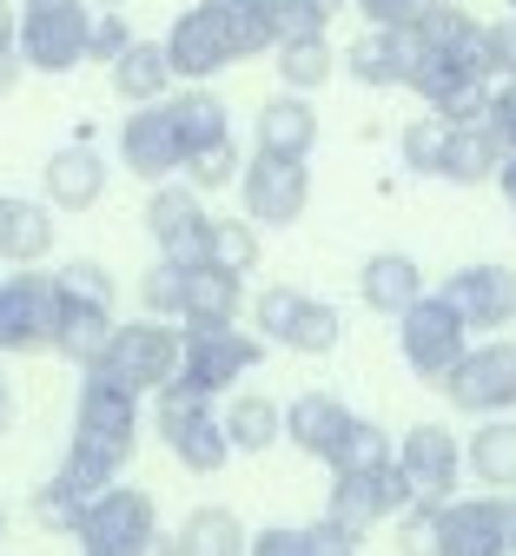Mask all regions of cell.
<instances>
[{
    "label": "cell",
    "instance_id": "obj_37",
    "mask_svg": "<svg viewBox=\"0 0 516 556\" xmlns=\"http://www.w3.org/2000/svg\"><path fill=\"white\" fill-rule=\"evenodd\" d=\"M205 265H218V271L246 278V271L259 265V232H252L246 219H212V245H205Z\"/></svg>",
    "mask_w": 516,
    "mask_h": 556
},
{
    "label": "cell",
    "instance_id": "obj_9",
    "mask_svg": "<svg viewBox=\"0 0 516 556\" xmlns=\"http://www.w3.org/2000/svg\"><path fill=\"white\" fill-rule=\"evenodd\" d=\"M437 384H444V397L457 410H470V417H509L516 410V338L470 344Z\"/></svg>",
    "mask_w": 516,
    "mask_h": 556
},
{
    "label": "cell",
    "instance_id": "obj_8",
    "mask_svg": "<svg viewBox=\"0 0 516 556\" xmlns=\"http://www.w3.org/2000/svg\"><path fill=\"white\" fill-rule=\"evenodd\" d=\"M73 536H80L87 556H146L160 536V504L146 491H133V483H106Z\"/></svg>",
    "mask_w": 516,
    "mask_h": 556
},
{
    "label": "cell",
    "instance_id": "obj_31",
    "mask_svg": "<svg viewBox=\"0 0 516 556\" xmlns=\"http://www.w3.org/2000/svg\"><path fill=\"white\" fill-rule=\"evenodd\" d=\"M166 106H173V126H179V147H186V160H192V153H205V147H218V139H232L226 100H218V93H205V87L166 93ZM179 173H186V166H179Z\"/></svg>",
    "mask_w": 516,
    "mask_h": 556
},
{
    "label": "cell",
    "instance_id": "obj_28",
    "mask_svg": "<svg viewBox=\"0 0 516 556\" xmlns=\"http://www.w3.org/2000/svg\"><path fill=\"white\" fill-rule=\"evenodd\" d=\"M239 305H246V278L218 271V265H186V312H179V325L186 318H199V325H239Z\"/></svg>",
    "mask_w": 516,
    "mask_h": 556
},
{
    "label": "cell",
    "instance_id": "obj_51",
    "mask_svg": "<svg viewBox=\"0 0 516 556\" xmlns=\"http://www.w3.org/2000/svg\"><path fill=\"white\" fill-rule=\"evenodd\" d=\"M14 425V397H8V378H0V431Z\"/></svg>",
    "mask_w": 516,
    "mask_h": 556
},
{
    "label": "cell",
    "instance_id": "obj_24",
    "mask_svg": "<svg viewBox=\"0 0 516 556\" xmlns=\"http://www.w3.org/2000/svg\"><path fill=\"white\" fill-rule=\"evenodd\" d=\"M53 299H60V312H53V352L66 358V365H93L100 358V344H106V331H113V305H87V299H66L60 286H53Z\"/></svg>",
    "mask_w": 516,
    "mask_h": 556
},
{
    "label": "cell",
    "instance_id": "obj_6",
    "mask_svg": "<svg viewBox=\"0 0 516 556\" xmlns=\"http://www.w3.org/2000/svg\"><path fill=\"white\" fill-rule=\"evenodd\" d=\"M153 431H160V444H166L192 477H218V470H226V457H232L226 431H218L212 397H199V391H186V384L153 391Z\"/></svg>",
    "mask_w": 516,
    "mask_h": 556
},
{
    "label": "cell",
    "instance_id": "obj_20",
    "mask_svg": "<svg viewBox=\"0 0 516 556\" xmlns=\"http://www.w3.org/2000/svg\"><path fill=\"white\" fill-rule=\"evenodd\" d=\"M278 417H285L278 438H291V444H299L305 457H318V464H338V451H344V438H351V425H357V417H351L331 391L291 397V404H278Z\"/></svg>",
    "mask_w": 516,
    "mask_h": 556
},
{
    "label": "cell",
    "instance_id": "obj_49",
    "mask_svg": "<svg viewBox=\"0 0 516 556\" xmlns=\"http://www.w3.org/2000/svg\"><path fill=\"white\" fill-rule=\"evenodd\" d=\"M490 179H496V192H503V199H509V213H516V153H503V160H496V173H490Z\"/></svg>",
    "mask_w": 516,
    "mask_h": 556
},
{
    "label": "cell",
    "instance_id": "obj_52",
    "mask_svg": "<svg viewBox=\"0 0 516 556\" xmlns=\"http://www.w3.org/2000/svg\"><path fill=\"white\" fill-rule=\"evenodd\" d=\"M318 8H325V14H344V0H318Z\"/></svg>",
    "mask_w": 516,
    "mask_h": 556
},
{
    "label": "cell",
    "instance_id": "obj_26",
    "mask_svg": "<svg viewBox=\"0 0 516 556\" xmlns=\"http://www.w3.org/2000/svg\"><path fill=\"white\" fill-rule=\"evenodd\" d=\"M344 66L364 87H404L411 80V27H372L344 53Z\"/></svg>",
    "mask_w": 516,
    "mask_h": 556
},
{
    "label": "cell",
    "instance_id": "obj_16",
    "mask_svg": "<svg viewBox=\"0 0 516 556\" xmlns=\"http://www.w3.org/2000/svg\"><path fill=\"white\" fill-rule=\"evenodd\" d=\"M239 192H246L252 226H291V219H305V205H312V173H305V160L252 153L239 166Z\"/></svg>",
    "mask_w": 516,
    "mask_h": 556
},
{
    "label": "cell",
    "instance_id": "obj_48",
    "mask_svg": "<svg viewBox=\"0 0 516 556\" xmlns=\"http://www.w3.org/2000/svg\"><path fill=\"white\" fill-rule=\"evenodd\" d=\"M21 74H27V66H21V53H14V47H0V100H8V93L21 87Z\"/></svg>",
    "mask_w": 516,
    "mask_h": 556
},
{
    "label": "cell",
    "instance_id": "obj_40",
    "mask_svg": "<svg viewBox=\"0 0 516 556\" xmlns=\"http://www.w3.org/2000/svg\"><path fill=\"white\" fill-rule=\"evenodd\" d=\"M378 464H391V438H385V431L372 425V417H357L331 470H378Z\"/></svg>",
    "mask_w": 516,
    "mask_h": 556
},
{
    "label": "cell",
    "instance_id": "obj_47",
    "mask_svg": "<svg viewBox=\"0 0 516 556\" xmlns=\"http://www.w3.org/2000/svg\"><path fill=\"white\" fill-rule=\"evenodd\" d=\"M246 549H252V556H305V530H285V523H272V530L246 536Z\"/></svg>",
    "mask_w": 516,
    "mask_h": 556
},
{
    "label": "cell",
    "instance_id": "obj_33",
    "mask_svg": "<svg viewBox=\"0 0 516 556\" xmlns=\"http://www.w3.org/2000/svg\"><path fill=\"white\" fill-rule=\"evenodd\" d=\"M179 543H186V556H246V523L226 504H199L179 523Z\"/></svg>",
    "mask_w": 516,
    "mask_h": 556
},
{
    "label": "cell",
    "instance_id": "obj_34",
    "mask_svg": "<svg viewBox=\"0 0 516 556\" xmlns=\"http://www.w3.org/2000/svg\"><path fill=\"white\" fill-rule=\"evenodd\" d=\"M218 431H226V444H232V451H252V457H259V451H272V444H278L285 417H278V404H272V397H259V391H252V397H232V410L218 417Z\"/></svg>",
    "mask_w": 516,
    "mask_h": 556
},
{
    "label": "cell",
    "instance_id": "obj_46",
    "mask_svg": "<svg viewBox=\"0 0 516 556\" xmlns=\"http://www.w3.org/2000/svg\"><path fill=\"white\" fill-rule=\"evenodd\" d=\"M424 8H430V0H357V14L372 27H411Z\"/></svg>",
    "mask_w": 516,
    "mask_h": 556
},
{
    "label": "cell",
    "instance_id": "obj_30",
    "mask_svg": "<svg viewBox=\"0 0 516 556\" xmlns=\"http://www.w3.org/2000/svg\"><path fill=\"white\" fill-rule=\"evenodd\" d=\"M166 87H173V66H166V47L160 40H133L113 60V93L126 106H153V100H166Z\"/></svg>",
    "mask_w": 516,
    "mask_h": 556
},
{
    "label": "cell",
    "instance_id": "obj_15",
    "mask_svg": "<svg viewBox=\"0 0 516 556\" xmlns=\"http://www.w3.org/2000/svg\"><path fill=\"white\" fill-rule=\"evenodd\" d=\"M411 483L398 477V464H378V470H331V497H325V517L344 523V530H372L398 510H411Z\"/></svg>",
    "mask_w": 516,
    "mask_h": 556
},
{
    "label": "cell",
    "instance_id": "obj_11",
    "mask_svg": "<svg viewBox=\"0 0 516 556\" xmlns=\"http://www.w3.org/2000/svg\"><path fill=\"white\" fill-rule=\"evenodd\" d=\"M509 536H516V497L509 491L437 504V556H509Z\"/></svg>",
    "mask_w": 516,
    "mask_h": 556
},
{
    "label": "cell",
    "instance_id": "obj_25",
    "mask_svg": "<svg viewBox=\"0 0 516 556\" xmlns=\"http://www.w3.org/2000/svg\"><path fill=\"white\" fill-rule=\"evenodd\" d=\"M496 160H503V147L483 132V119H470V126H451V119H444V147H437V173H430V179L483 186V179L496 173Z\"/></svg>",
    "mask_w": 516,
    "mask_h": 556
},
{
    "label": "cell",
    "instance_id": "obj_7",
    "mask_svg": "<svg viewBox=\"0 0 516 556\" xmlns=\"http://www.w3.org/2000/svg\"><path fill=\"white\" fill-rule=\"evenodd\" d=\"M87 0H27L14 8V53L21 66H40V74H73L87 60Z\"/></svg>",
    "mask_w": 516,
    "mask_h": 556
},
{
    "label": "cell",
    "instance_id": "obj_18",
    "mask_svg": "<svg viewBox=\"0 0 516 556\" xmlns=\"http://www.w3.org/2000/svg\"><path fill=\"white\" fill-rule=\"evenodd\" d=\"M437 299L464 318V331H503V325H516V271L509 265H464L444 278Z\"/></svg>",
    "mask_w": 516,
    "mask_h": 556
},
{
    "label": "cell",
    "instance_id": "obj_19",
    "mask_svg": "<svg viewBox=\"0 0 516 556\" xmlns=\"http://www.w3.org/2000/svg\"><path fill=\"white\" fill-rule=\"evenodd\" d=\"M119 160H126V173L160 179V186L186 166V147H179V126H173V106L166 100L133 106V119L119 126Z\"/></svg>",
    "mask_w": 516,
    "mask_h": 556
},
{
    "label": "cell",
    "instance_id": "obj_13",
    "mask_svg": "<svg viewBox=\"0 0 516 556\" xmlns=\"http://www.w3.org/2000/svg\"><path fill=\"white\" fill-rule=\"evenodd\" d=\"M391 464L398 477L411 483L417 504H451L457 497V477H464V451L444 425H411L398 444H391Z\"/></svg>",
    "mask_w": 516,
    "mask_h": 556
},
{
    "label": "cell",
    "instance_id": "obj_56",
    "mask_svg": "<svg viewBox=\"0 0 516 556\" xmlns=\"http://www.w3.org/2000/svg\"><path fill=\"white\" fill-rule=\"evenodd\" d=\"M509 14H516V0H509Z\"/></svg>",
    "mask_w": 516,
    "mask_h": 556
},
{
    "label": "cell",
    "instance_id": "obj_45",
    "mask_svg": "<svg viewBox=\"0 0 516 556\" xmlns=\"http://www.w3.org/2000/svg\"><path fill=\"white\" fill-rule=\"evenodd\" d=\"M305 556H357V530L318 517V523H305Z\"/></svg>",
    "mask_w": 516,
    "mask_h": 556
},
{
    "label": "cell",
    "instance_id": "obj_43",
    "mask_svg": "<svg viewBox=\"0 0 516 556\" xmlns=\"http://www.w3.org/2000/svg\"><path fill=\"white\" fill-rule=\"evenodd\" d=\"M483 132L496 139L503 153H516V80H503V87L490 93V106H483Z\"/></svg>",
    "mask_w": 516,
    "mask_h": 556
},
{
    "label": "cell",
    "instance_id": "obj_50",
    "mask_svg": "<svg viewBox=\"0 0 516 556\" xmlns=\"http://www.w3.org/2000/svg\"><path fill=\"white\" fill-rule=\"evenodd\" d=\"M146 556H186V543L179 536H153V549H146Z\"/></svg>",
    "mask_w": 516,
    "mask_h": 556
},
{
    "label": "cell",
    "instance_id": "obj_10",
    "mask_svg": "<svg viewBox=\"0 0 516 556\" xmlns=\"http://www.w3.org/2000/svg\"><path fill=\"white\" fill-rule=\"evenodd\" d=\"M252 325H259L272 344H285V352H305V358L338 352V331H344V318H338L325 299H305L299 286H265L259 305H252Z\"/></svg>",
    "mask_w": 516,
    "mask_h": 556
},
{
    "label": "cell",
    "instance_id": "obj_23",
    "mask_svg": "<svg viewBox=\"0 0 516 556\" xmlns=\"http://www.w3.org/2000/svg\"><path fill=\"white\" fill-rule=\"evenodd\" d=\"M357 299L372 305V312H385V318H404L424 299L417 258L411 252H372V258H364V271H357Z\"/></svg>",
    "mask_w": 516,
    "mask_h": 556
},
{
    "label": "cell",
    "instance_id": "obj_12",
    "mask_svg": "<svg viewBox=\"0 0 516 556\" xmlns=\"http://www.w3.org/2000/svg\"><path fill=\"white\" fill-rule=\"evenodd\" d=\"M53 278L21 265L14 278H0V358H27V352H53Z\"/></svg>",
    "mask_w": 516,
    "mask_h": 556
},
{
    "label": "cell",
    "instance_id": "obj_55",
    "mask_svg": "<svg viewBox=\"0 0 516 556\" xmlns=\"http://www.w3.org/2000/svg\"><path fill=\"white\" fill-rule=\"evenodd\" d=\"M509 556H516V536H509Z\"/></svg>",
    "mask_w": 516,
    "mask_h": 556
},
{
    "label": "cell",
    "instance_id": "obj_42",
    "mask_svg": "<svg viewBox=\"0 0 516 556\" xmlns=\"http://www.w3.org/2000/svg\"><path fill=\"white\" fill-rule=\"evenodd\" d=\"M126 47H133V34H126V21H119L113 8L87 21V60H93V66H113V60H119Z\"/></svg>",
    "mask_w": 516,
    "mask_h": 556
},
{
    "label": "cell",
    "instance_id": "obj_44",
    "mask_svg": "<svg viewBox=\"0 0 516 556\" xmlns=\"http://www.w3.org/2000/svg\"><path fill=\"white\" fill-rule=\"evenodd\" d=\"M483 66H490V80H496V74L516 80V14L483 27Z\"/></svg>",
    "mask_w": 516,
    "mask_h": 556
},
{
    "label": "cell",
    "instance_id": "obj_14",
    "mask_svg": "<svg viewBox=\"0 0 516 556\" xmlns=\"http://www.w3.org/2000/svg\"><path fill=\"white\" fill-rule=\"evenodd\" d=\"M398 352H404V365H411L417 378H430V384H437V378H444V371L470 352L464 318H457L444 299H430V292H424V299L398 318Z\"/></svg>",
    "mask_w": 516,
    "mask_h": 556
},
{
    "label": "cell",
    "instance_id": "obj_17",
    "mask_svg": "<svg viewBox=\"0 0 516 556\" xmlns=\"http://www.w3.org/2000/svg\"><path fill=\"white\" fill-rule=\"evenodd\" d=\"M146 232H153V245H160L166 265H205L212 213L199 205L192 186H160L153 199H146Z\"/></svg>",
    "mask_w": 516,
    "mask_h": 556
},
{
    "label": "cell",
    "instance_id": "obj_2",
    "mask_svg": "<svg viewBox=\"0 0 516 556\" xmlns=\"http://www.w3.org/2000/svg\"><path fill=\"white\" fill-rule=\"evenodd\" d=\"M133 451H139V397L87 365L80 404H73V438H66L60 464L73 477H87L93 491H106V483H119V470L133 464Z\"/></svg>",
    "mask_w": 516,
    "mask_h": 556
},
{
    "label": "cell",
    "instance_id": "obj_38",
    "mask_svg": "<svg viewBox=\"0 0 516 556\" xmlns=\"http://www.w3.org/2000/svg\"><path fill=\"white\" fill-rule=\"evenodd\" d=\"M139 305H146V318H166V325H179V312H186V265H153L146 271V286H139Z\"/></svg>",
    "mask_w": 516,
    "mask_h": 556
},
{
    "label": "cell",
    "instance_id": "obj_3",
    "mask_svg": "<svg viewBox=\"0 0 516 556\" xmlns=\"http://www.w3.org/2000/svg\"><path fill=\"white\" fill-rule=\"evenodd\" d=\"M166 47V66L173 80H192L205 87L212 74H226V66H239L246 53H265V27L239 8V0H199V8H186L173 21V34L160 40Z\"/></svg>",
    "mask_w": 516,
    "mask_h": 556
},
{
    "label": "cell",
    "instance_id": "obj_39",
    "mask_svg": "<svg viewBox=\"0 0 516 556\" xmlns=\"http://www.w3.org/2000/svg\"><path fill=\"white\" fill-rule=\"evenodd\" d=\"M239 166H246L239 139H218V147H205V153L186 160V179H192V192H218V186H232V179H239Z\"/></svg>",
    "mask_w": 516,
    "mask_h": 556
},
{
    "label": "cell",
    "instance_id": "obj_36",
    "mask_svg": "<svg viewBox=\"0 0 516 556\" xmlns=\"http://www.w3.org/2000/svg\"><path fill=\"white\" fill-rule=\"evenodd\" d=\"M331 74H338V60H331L325 34H312V40H278V80H285V93H312Z\"/></svg>",
    "mask_w": 516,
    "mask_h": 556
},
{
    "label": "cell",
    "instance_id": "obj_1",
    "mask_svg": "<svg viewBox=\"0 0 516 556\" xmlns=\"http://www.w3.org/2000/svg\"><path fill=\"white\" fill-rule=\"evenodd\" d=\"M411 93L430 100L437 119L470 126L490 106V66H483V21H470L457 0H430L411 21Z\"/></svg>",
    "mask_w": 516,
    "mask_h": 556
},
{
    "label": "cell",
    "instance_id": "obj_22",
    "mask_svg": "<svg viewBox=\"0 0 516 556\" xmlns=\"http://www.w3.org/2000/svg\"><path fill=\"white\" fill-rule=\"evenodd\" d=\"M40 186H47V199L60 205V213H87V205H100V192H106V160H100V147H87V139L60 147V153L47 160Z\"/></svg>",
    "mask_w": 516,
    "mask_h": 556
},
{
    "label": "cell",
    "instance_id": "obj_53",
    "mask_svg": "<svg viewBox=\"0 0 516 556\" xmlns=\"http://www.w3.org/2000/svg\"><path fill=\"white\" fill-rule=\"evenodd\" d=\"M87 8H126V0H87Z\"/></svg>",
    "mask_w": 516,
    "mask_h": 556
},
{
    "label": "cell",
    "instance_id": "obj_27",
    "mask_svg": "<svg viewBox=\"0 0 516 556\" xmlns=\"http://www.w3.org/2000/svg\"><path fill=\"white\" fill-rule=\"evenodd\" d=\"M464 464L483 491H516V417H483L464 444Z\"/></svg>",
    "mask_w": 516,
    "mask_h": 556
},
{
    "label": "cell",
    "instance_id": "obj_32",
    "mask_svg": "<svg viewBox=\"0 0 516 556\" xmlns=\"http://www.w3.org/2000/svg\"><path fill=\"white\" fill-rule=\"evenodd\" d=\"M93 497H100V491H93V483H87V477H73V470L60 464V470H53V477L40 483V491H34V517H40L47 530H60V536H73V530H80V517L93 510Z\"/></svg>",
    "mask_w": 516,
    "mask_h": 556
},
{
    "label": "cell",
    "instance_id": "obj_21",
    "mask_svg": "<svg viewBox=\"0 0 516 556\" xmlns=\"http://www.w3.org/2000/svg\"><path fill=\"white\" fill-rule=\"evenodd\" d=\"M318 147V113L305 93H278L259 106V126H252V153H272V160H312Z\"/></svg>",
    "mask_w": 516,
    "mask_h": 556
},
{
    "label": "cell",
    "instance_id": "obj_35",
    "mask_svg": "<svg viewBox=\"0 0 516 556\" xmlns=\"http://www.w3.org/2000/svg\"><path fill=\"white\" fill-rule=\"evenodd\" d=\"M239 8L265 27V40L278 47V40H312V34H325V8L318 0H239Z\"/></svg>",
    "mask_w": 516,
    "mask_h": 556
},
{
    "label": "cell",
    "instance_id": "obj_4",
    "mask_svg": "<svg viewBox=\"0 0 516 556\" xmlns=\"http://www.w3.org/2000/svg\"><path fill=\"white\" fill-rule=\"evenodd\" d=\"M100 378H113L119 391L133 397H153L179 378V325L166 318H133V325H113L106 344H100V358H93Z\"/></svg>",
    "mask_w": 516,
    "mask_h": 556
},
{
    "label": "cell",
    "instance_id": "obj_54",
    "mask_svg": "<svg viewBox=\"0 0 516 556\" xmlns=\"http://www.w3.org/2000/svg\"><path fill=\"white\" fill-rule=\"evenodd\" d=\"M0 536H8V510H0Z\"/></svg>",
    "mask_w": 516,
    "mask_h": 556
},
{
    "label": "cell",
    "instance_id": "obj_5",
    "mask_svg": "<svg viewBox=\"0 0 516 556\" xmlns=\"http://www.w3.org/2000/svg\"><path fill=\"white\" fill-rule=\"evenodd\" d=\"M259 358H265V338H252L239 325H199V318H186L179 325V378L173 384H186L199 397H218V391H232L246 371H259Z\"/></svg>",
    "mask_w": 516,
    "mask_h": 556
},
{
    "label": "cell",
    "instance_id": "obj_41",
    "mask_svg": "<svg viewBox=\"0 0 516 556\" xmlns=\"http://www.w3.org/2000/svg\"><path fill=\"white\" fill-rule=\"evenodd\" d=\"M398 556H437V504L398 510Z\"/></svg>",
    "mask_w": 516,
    "mask_h": 556
},
{
    "label": "cell",
    "instance_id": "obj_29",
    "mask_svg": "<svg viewBox=\"0 0 516 556\" xmlns=\"http://www.w3.org/2000/svg\"><path fill=\"white\" fill-rule=\"evenodd\" d=\"M53 252V219L40 213L34 199L0 192V258L8 265H40Z\"/></svg>",
    "mask_w": 516,
    "mask_h": 556
}]
</instances>
